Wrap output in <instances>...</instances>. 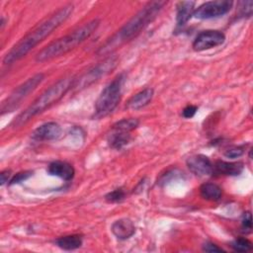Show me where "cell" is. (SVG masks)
Here are the masks:
<instances>
[{
	"mask_svg": "<svg viewBox=\"0 0 253 253\" xmlns=\"http://www.w3.org/2000/svg\"><path fill=\"white\" fill-rule=\"evenodd\" d=\"M231 248L236 252H248L252 249V243L250 240L244 237L236 238L231 242Z\"/></svg>",
	"mask_w": 253,
	"mask_h": 253,
	"instance_id": "obj_21",
	"label": "cell"
},
{
	"mask_svg": "<svg viewBox=\"0 0 253 253\" xmlns=\"http://www.w3.org/2000/svg\"><path fill=\"white\" fill-rule=\"evenodd\" d=\"M200 194L205 200L215 202L220 200L222 191L221 188L214 183H204L200 187Z\"/></svg>",
	"mask_w": 253,
	"mask_h": 253,
	"instance_id": "obj_18",
	"label": "cell"
},
{
	"mask_svg": "<svg viewBox=\"0 0 253 253\" xmlns=\"http://www.w3.org/2000/svg\"><path fill=\"white\" fill-rule=\"evenodd\" d=\"M203 250L206 252H223V249L211 242H206L203 245Z\"/></svg>",
	"mask_w": 253,
	"mask_h": 253,
	"instance_id": "obj_28",
	"label": "cell"
},
{
	"mask_svg": "<svg viewBox=\"0 0 253 253\" xmlns=\"http://www.w3.org/2000/svg\"><path fill=\"white\" fill-rule=\"evenodd\" d=\"M198 111V107L197 106H194V105H188L186 106L183 111H182V116L185 118V119H191L195 116V114L197 113Z\"/></svg>",
	"mask_w": 253,
	"mask_h": 253,
	"instance_id": "obj_27",
	"label": "cell"
},
{
	"mask_svg": "<svg viewBox=\"0 0 253 253\" xmlns=\"http://www.w3.org/2000/svg\"><path fill=\"white\" fill-rule=\"evenodd\" d=\"M10 176H11V171H10V170L6 169V170L2 171V172H1V174H0V178H1V185H4L6 182H8V180H9Z\"/></svg>",
	"mask_w": 253,
	"mask_h": 253,
	"instance_id": "obj_29",
	"label": "cell"
},
{
	"mask_svg": "<svg viewBox=\"0 0 253 253\" xmlns=\"http://www.w3.org/2000/svg\"><path fill=\"white\" fill-rule=\"evenodd\" d=\"M100 25L99 19H93L78 27L70 34L57 39L44 46L36 55V61L44 62L65 54L75 46L89 39Z\"/></svg>",
	"mask_w": 253,
	"mask_h": 253,
	"instance_id": "obj_3",
	"label": "cell"
},
{
	"mask_svg": "<svg viewBox=\"0 0 253 253\" xmlns=\"http://www.w3.org/2000/svg\"><path fill=\"white\" fill-rule=\"evenodd\" d=\"M47 172L50 175L59 177L64 181L72 180L75 174V170L71 164L60 160L51 162L47 167Z\"/></svg>",
	"mask_w": 253,
	"mask_h": 253,
	"instance_id": "obj_12",
	"label": "cell"
},
{
	"mask_svg": "<svg viewBox=\"0 0 253 253\" xmlns=\"http://www.w3.org/2000/svg\"><path fill=\"white\" fill-rule=\"evenodd\" d=\"M113 131L108 136V144L113 149H122L130 141V132L112 129Z\"/></svg>",
	"mask_w": 253,
	"mask_h": 253,
	"instance_id": "obj_17",
	"label": "cell"
},
{
	"mask_svg": "<svg viewBox=\"0 0 253 253\" xmlns=\"http://www.w3.org/2000/svg\"><path fill=\"white\" fill-rule=\"evenodd\" d=\"M244 165L242 162H228L217 160L212 164V173L224 176H238L243 172Z\"/></svg>",
	"mask_w": 253,
	"mask_h": 253,
	"instance_id": "obj_14",
	"label": "cell"
},
{
	"mask_svg": "<svg viewBox=\"0 0 253 253\" xmlns=\"http://www.w3.org/2000/svg\"><path fill=\"white\" fill-rule=\"evenodd\" d=\"M189 170L197 176H208L212 173V163L204 154H195L186 160Z\"/></svg>",
	"mask_w": 253,
	"mask_h": 253,
	"instance_id": "obj_10",
	"label": "cell"
},
{
	"mask_svg": "<svg viewBox=\"0 0 253 253\" xmlns=\"http://www.w3.org/2000/svg\"><path fill=\"white\" fill-rule=\"evenodd\" d=\"M154 91L152 88H145L134 94L126 103V108L129 110H139L150 103L153 98Z\"/></svg>",
	"mask_w": 253,
	"mask_h": 253,
	"instance_id": "obj_15",
	"label": "cell"
},
{
	"mask_svg": "<svg viewBox=\"0 0 253 253\" xmlns=\"http://www.w3.org/2000/svg\"><path fill=\"white\" fill-rule=\"evenodd\" d=\"M126 197V192L123 188H119V189H115L114 191L108 193L105 196V200L108 203H119L121 201H123Z\"/></svg>",
	"mask_w": 253,
	"mask_h": 253,
	"instance_id": "obj_22",
	"label": "cell"
},
{
	"mask_svg": "<svg viewBox=\"0 0 253 253\" xmlns=\"http://www.w3.org/2000/svg\"><path fill=\"white\" fill-rule=\"evenodd\" d=\"M238 9H239V14L241 16L250 17L252 15V11H253V2L252 1L239 2Z\"/></svg>",
	"mask_w": 253,
	"mask_h": 253,
	"instance_id": "obj_23",
	"label": "cell"
},
{
	"mask_svg": "<svg viewBox=\"0 0 253 253\" xmlns=\"http://www.w3.org/2000/svg\"><path fill=\"white\" fill-rule=\"evenodd\" d=\"M56 245L63 250H75L80 248L82 245V237L78 234L64 235L56 239Z\"/></svg>",
	"mask_w": 253,
	"mask_h": 253,
	"instance_id": "obj_19",
	"label": "cell"
},
{
	"mask_svg": "<svg viewBox=\"0 0 253 253\" xmlns=\"http://www.w3.org/2000/svg\"><path fill=\"white\" fill-rule=\"evenodd\" d=\"M242 229L245 233H249L251 232L252 229V217H251V213L249 211L244 212L243 217H242Z\"/></svg>",
	"mask_w": 253,
	"mask_h": 253,
	"instance_id": "obj_26",
	"label": "cell"
},
{
	"mask_svg": "<svg viewBox=\"0 0 253 253\" xmlns=\"http://www.w3.org/2000/svg\"><path fill=\"white\" fill-rule=\"evenodd\" d=\"M166 4V1L148 2L100 47L99 53H108L123 43L135 38L156 18Z\"/></svg>",
	"mask_w": 253,
	"mask_h": 253,
	"instance_id": "obj_2",
	"label": "cell"
},
{
	"mask_svg": "<svg viewBox=\"0 0 253 253\" xmlns=\"http://www.w3.org/2000/svg\"><path fill=\"white\" fill-rule=\"evenodd\" d=\"M139 125V121L134 118H128V119H123L119 122H117L112 129H118V130H123V131H127L130 132L133 129H135Z\"/></svg>",
	"mask_w": 253,
	"mask_h": 253,
	"instance_id": "obj_20",
	"label": "cell"
},
{
	"mask_svg": "<svg viewBox=\"0 0 253 253\" xmlns=\"http://www.w3.org/2000/svg\"><path fill=\"white\" fill-rule=\"evenodd\" d=\"M233 2L229 0L208 1L195 9L194 17L201 20L217 18L225 15L232 8Z\"/></svg>",
	"mask_w": 253,
	"mask_h": 253,
	"instance_id": "obj_8",
	"label": "cell"
},
{
	"mask_svg": "<svg viewBox=\"0 0 253 253\" xmlns=\"http://www.w3.org/2000/svg\"><path fill=\"white\" fill-rule=\"evenodd\" d=\"M73 9L74 6L72 4H67L41 22L5 54L3 63L12 64L23 58L30 50L43 41V39L48 37L55 29L63 24L71 16Z\"/></svg>",
	"mask_w": 253,
	"mask_h": 253,
	"instance_id": "obj_1",
	"label": "cell"
},
{
	"mask_svg": "<svg viewBox=\"0 0 253 253\" xmlns=\"http://www.w3.org/2000/svg\"><path fill=\"white\" fill-rule=\"evenodd\" d=\"M75 77H64L42 92L24 112H22L11 124L13 128H18L27 124L34 117L42 114L50 106L58 102L71 88Z\"/></svg>",
	"mask_w": 253,
	"mask_h": 253,
	"instance_id": "obj_4",
	"label": "cell"
},
{
	"mask_svg": "<svg viewBox=\"0 0 253 253\" xmlns=\"http://www.w3.org/2000/svg\"><path fill=\"white\" fill-rule=\"evenodd\" d=\"M194 1H180L176 5V22L178 26H184L194 15Z\"/></svg>",
	"mask_w": 253,
	"mask_h": 253,
	"instance_id": "obj_16",
	"label": "cell"
},
{
	"mask_svg": "<svg viewBox=\"0 0 253 253\" xmlns=\"http://www.w3.org/2000/svg\"><path fill=\"white\" fill-rule=\"evenodd\" d=\"M125 79L126 75L120 74L102 90L95 102V118H104L117 108L122 98V88Z\"/></svg>",
	"mask_w": 253,
	"mask_h": 253,
	"instance_id": "obj_5",
	"label": "cell"
},
{
	"mask_svg": "<svg viewBox=\"0 0 253 253\" xmlns=\"http://www.w3.org/2000/svg\"><path fill=\"white\" fill-rule=\"evenodd\" d=\"M245 151V145H239V146H233L228 148L225 152H224V156L227 158H237L240 157L241 155H243Z\"/></svg>",
	"mask_w": 253,
	"mask_h": 253,
	"instance_id": "obj_24",
	"label": "cell"
},
{
	"mask_svg": "<svg viewBox=\"0 0 253 253\" xmlns=\"http://www.w3.org/2000/svg\"><path fill=\"white\" fill-rule=\"evenodd\" d=\"M44 78L42 73H38L19 85L1 104V114L9 113L18 108L21 102L40 85Z\"/></svg>",
	"mask_w": 253,
	"mask_h": 253,
	"instance_id": "obj_6",
	"label": "cell"
},
{
	"mask_svg": "<svg viewBox=\"0 0 253 253\" xmlns=\"http://www.w3.org/2000/svg\"><path fill=\"white\" fill-rule=\"evenodd\" d=\"M225 41V36L217 30H206L198 34L193 42V49L195 51H203L222 44Z\"/></svg>",
	"mask_w": 253,
	"mask_h": 253,
	"instance_id": "obj_9",
	"label": "cell"
},
{
	"mask_svg": "<svg viewBox=\"0 0 253 253\" xmlns=\"http://www.w3.org/2000/svg\"><path fill=\"white\" fill-rule=\"evenodd\" d=\"M61 126L55 122H48L39 126L32 133V136L36 140H53L57 139L61 135Z\"/></svg>",
	"mask_w": 253,
	"mask_h": 253,
	"instance_id": "obj_11",
	"label": "cell"
},
{
	"mask_svg": "<svg viewBox=\"0 0 253 253\" xmlns=\"http://www.w3.org/2000/svg\"><path fill=\"white\" fill-rule=\"evenodd\" d=\"M118 64V57L117 56H109L104 59L102 62L98 63L91 69H89L86 73H84L80 78H75L73 87L74 88H85L88 87L90 84L99 80L102 76H105L110 71H112Z\"/></svg>",
	"mask_w": 253,
	"mask_h": 253,
	"instance_id": "obj_7",
	"label": "cell"
},
{
	"mask_svg": "<svg viewBox=\"0 0 253 253\" xmlns=\"http://www.w3.org/2000/svg\"><path fill=\"white\" fill-rule=\"evenodd\" d=\"M111 230L118 239L126 240L134 234L135 226L129 218H121L112 224Z\"/></svg>",
	"mask_w": 253,
	"mask_h": 253,
	"instance_id": "obj_13",
	"label": "cell"
},
{
	"mask_svg": "<svg viewBox=\"0 0 253 253\" xmlns=\"http://www.w3.org/2000/svg\"><path fill=\"white\" fill-rule=\"evenodd\" d=\"M33 175L32 171H22L19 172L17 174H15L9 181V185H14V184H18L21 183L27 179H29L31 176Z\"/></svg>",
	"mask_w": 253,
	"mask_h": 253,
	"instance_id": "obj_25",
	"label": "cell"
}]
</instances>
